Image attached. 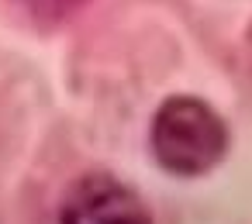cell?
I'll list each match as a JSON object with an SVG mask.
<instances>
[{
    "instance_id": "cell-1",
    "label": "cell",
    "mask_w": 252,
    "mask_h": 224,
    "mask_svg": "<svg viewBox=\"0 0 252 224\" xmlns=\"http://www.w3.org/2000/svg\"><path fill=\"white\" fill-rule=\"evenodd\" d=\"M149 145L166 172L180 179H197L221 166L231 145V131L207 100L176 93L162 100L159 111L152 114Z\"/></svg>"
},
{
    "instance_id": "cell-2",
    "label": "cell",
    "mask_w": 252,
    "mask_h": 224,
    "mask_svg": "<svg viewBox=\"0 0 252 224\" xmlns=\"http://www.w3.org/2000/svg\"><path fill=\"white\" fill-rule=\"evenodd\" d=\"M59 217L63 224H152L142 196L111 176H87L73 183Z\"/></svg>"
},
{
    "instance_id": "cell-3",
    "label": "cell",
    "mask_w": 252,
    "mask_h": 224,
    "mask_svg": "<svg viewBox=\"0 0 252 224\" xmlns=\"http://www.w3.org/2000/svg\"><path fill=\"white\" fill-rule=\"evenodd\" d=\"M87 0H7V7L18 11V18H25L28 25L38 28H56L63 21H69Z\"/></svg>"
}]
</instances>
